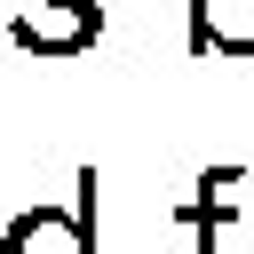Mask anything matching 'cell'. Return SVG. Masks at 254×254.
I'll list each match as a JSON object with an SVG mask.
<instances>
[{"label": "cell", "mask_w": 254, "mask_h": 254, "mask_svg": "<svg viewBox=\"0 0 254 254\" xmlns=\"http://www.w3.org/2000/svg\"><path fill=\"white\" fill-rule=\"evenodd\" d=\"M16 48L32 56H79L103 32V0H16Z\"/></svg>", "instance_id": "6da1fadb"}, {"label": "cell", "mask_w": 254, "mask_h": 254, "mask_svg": "<svg viewBox=\"0 0 254 254\" xmlns=\"http://www.w3.org/2000/svg\"><path fill=\"white\" fill-rule=\"evenodd\" d=\"M87 198L79 206H32L8 222L0 254H95V175H79Z\"/></svg>", "instance_id": "7a4b0ae2"}, {"label": "cell", "mask_w": 254, "mask_h": 254, "mask_svg": "<svg viewBox=\"0 0 254 254\" xmlns=\"http://www.w3.org/2000/svg\"><path fill=\"white\" fill-rule=\"evenodd\" d=\"M198 56H254V0H190Z\"/></svg>", "instance_id": "3957f363"}]
</instances>
